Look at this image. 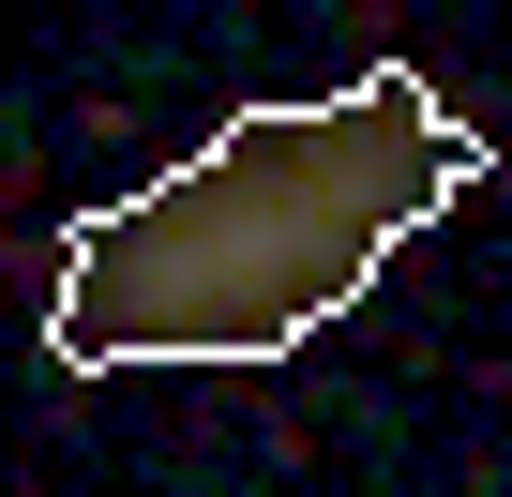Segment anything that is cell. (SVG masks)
<instances>
[{"instance_id": "cell-1", "label": "cell", "mask_w": 512, "mask_h": 497, "mask_svg": "<svg viewBox=\"0 0 512 497\" xmlns=\"http://www.w3.org/2000/svg\"><path fill=\"white\" fill-rule=\"evenodd\" d=\"M482 166L497 151L422 91V61H362L317 106H241L211 151H181L166 181L106 196L61 241L46 347L76 377H106V362H287Z\"/></svg>"}]
</instances>
